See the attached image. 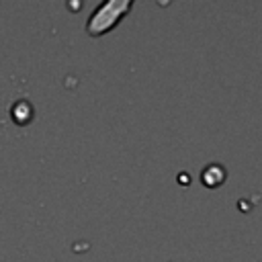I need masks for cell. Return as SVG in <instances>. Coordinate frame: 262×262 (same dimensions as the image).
<instances>
[{"instance_id":"1","label":"cell","mask_w":262,"mask_h":262,"mask_svg":"<svg viewBox=\"0 0 262 262\" xmlns=\"http://www.w3.org/2000/svg\"><path fill=\"white\" fill-rule=\"evenodd\" d=\"M133 8V0H102L86 20V33L90 37H102L111 33Z\"/></svg>"},{"instance_id":"2","label":"cell","mask_w":262,"mask_h":262,"mask_svg":"<svg viewBox=\"0 0 262 262\" xmlns=\"http://www.w3.org/2000/svg\"><path fill=\"white\" fill-rule=\"evenodd\" d=\"M201 180H203L205 186L215 188V186L223 184V180H225V170H223L219 164H209V166L201 172Z\"/></svg>"}]
</instances>
